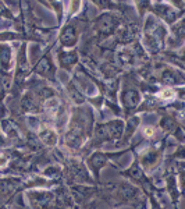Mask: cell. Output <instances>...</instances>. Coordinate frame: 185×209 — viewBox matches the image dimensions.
I'll use <instances>...</instances> for the list:
<instances>
[{"instance_id":"cell-1","label":"cell","mask_w":185,"mask_h":209,"mask_svg":"<svg viewBox=\"0 0 185 209\" xmlns=\"http://www.w3.org/2000/svg\"><path fill=\"white\" fill-rule=\"evenodd\" d=\"M159 96H160L162 99H170V98L174 96V91H173V89H164V91H162V92L159 94Z\"/></svg>"},{"instance_id":"cell-2","label":"cell","mask_w":185,"mask_h":209,"mask_svg":"<svg viewBox=\"0 0 185 209\" xmlns=\"http://www.w3.org/2000/svg\"><path fill=\"white\" fill-rule=\"evenodd\" d=\"M7 163V159H6V156H3V155H0V167H3L4 165Z\"/></svg>"},{"instance_id":"cell-3","label":"cell","mask_w":185,"mask_h":209,"mask_svg":"<svg viewBox=\"0 0 185 209\" xmlns=\"http://www.w3.org/2000/svg\"><path fill=\"white\" fill-rule=\"evenodd\" d=\"M145 134H146V135H152V134H153V128H150V127H146V128H145Z\"/></svg>"}]
</instances>
